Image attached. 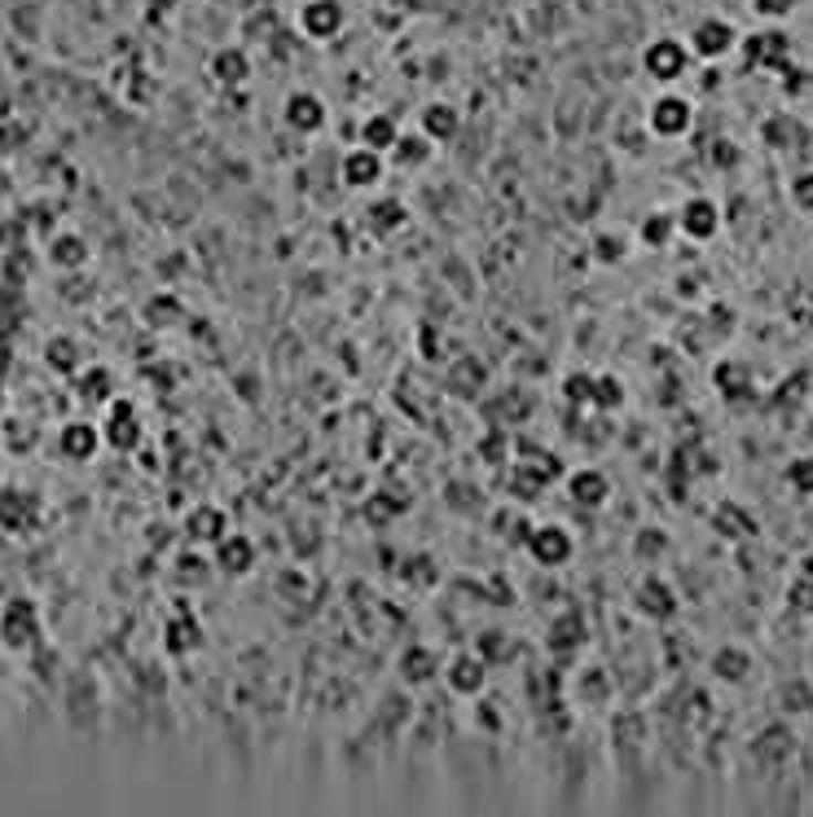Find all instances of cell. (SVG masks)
Returning a JSON list of instances; mask_svg holds the SVG:
<instances>
[{
	"mask_svg": "<svg viewBox=\"0 0 813 817\" xmlns=\"http://www.w3.org/2000/svg\"><path fill=\"white\" fill-rule=\"evenodd\" d=\"M224 532H229V519H224V510L211 505V501L194 505V510L186 514V536H190L194 545H215Z\"/></svg>",
	"mask_w": 813,
	"mask_h": 817,
	"instance_id": "52a82bcc",
	"label": "cell"
},
{
	"mask_svg": "<svg viewBox=\"0 0 813 817\" xmlns=\"http://www.w3.org/2000/svg\"><path fill=\"white\" fill-rule=\"evenodd\" d=\"M102 436H106V444H110V449H119V453L137 449V440H141V422H137V413H133V405H128V400H110V418H106Z\"/></svg>",
	"mask_w": 813,
	"mask_h": 817,
	"instance_id": "5b68a950",
	"label": "cell"
},
{
	"mask_svg": "<svg viewBox=\"0 0 813 817\" xmlns=\"http://www.w3.org/2000/svg\"><path fill=\"white\" fill-rule=\"evenodd\" d=\"M49 264L62 269V273H80L88 264V242L80 233H57L49 242Z\"/></svg>",
	"mask_w": 813,
	"mask_h": 817,
	"instance_id": "5bb4252c",
	"label": "cell"
},
{
	"mask_svg": "<svg viewBox=\"0 0 813 817\" xmlns=\"http://www.w3.org/2000/svg\"><path fill=\"white\" fill-rule=\"evenodd\" d=\"M383 176V150H370V146H357L344 155V180L348 185H379Z\"/></svg>",
	"mask_w": 813,
	"mask_h": 817,
	"instance_id": "4fadbf2b",
	"label": "cell"
},
{
	"mask_svg": "<svg viewBox=\"0 0 813 817\" xmlns=\"http://www.w3.org/2000/svg\"><path fill=\"white\" fill-rule=\"evenodd\" d=\"M599 251H603V260H615V255H620V238H615V233H603V238H599Z\"/></svg>",
	"mask_w": 813,
	"mask_h": 817,
	"instance_id": "f546056e",
	"label": "cell"
},
{
	"mask_svg": "<svg viewBox=\"0 0 813 817\" xmlns=\"http://www.w3.org/2000/svg\"><path fill=\"white\" fill-rule=\"evenodd\" d=\"M712 672H717L721 681H743V677H748V651L721 647V651L712 654Z\"/></svg>",
	"mask_w": 813,
	"mask_h": 817,
	"instance_id": "d4e9b609",
	"label": "cell"
},
{
	"mask_svg": "<svg viewBox=\"0 0 813 817\" xmlns=\"http://www.w3.org/2000/svg\"><path fill=\"white\" fill-rule=\"evenodd\" d=\"M397 124L388 119V115H374V119H366L361 124V146H370V150H392L397 146Z\"/></svg>",
	"mask_w": 813,
	"mask_h": 817,
	"instance_id": "cb8c5ba5",
	"label": "cell"
},
{
	"mask_svg": "<svg viewBox=\"0 0 813 817\" xmlns=\"http://www.w3.org/2000/svg\"><path fill=\"white\" fill-rule=\"evenodd\" d=\"M286 124H291L295 133H317V128H326V102H321L317 93H295V97L286 102Z\"/></svg>",
	"mask_w": 813,
	"mask_h": 817,
	"instance_id": "8fae6325",
	"label": "cell"
},
{
	"mask_svg": "<svg viewBox=\"0 0 813 817\" xmlns=\"http://www.w3.org/2000/svg\"><path fill=\"white\" fill-rule=\"evenodd\" d=\"M102 431L93 427V422H66L62 431H57V453L66 458V462H93L97 458V449H102Z\"/></svg>",
	"mask_w": 813,
	"mask_h": 817,
	"instance_id": "3957f363",
	"label": "cell"
},
{
	"mask_svg": "<svg viewBox=\"0 0 813 817\" xmlns=\"http://www.w3.org/2000/svg\"><path fill=\"white\" fill-rule=\"evenodd\" d=\"M637 607L651 616V620H664V616H673V607H677V594L659 580V576H646L642 585H637Z\"/></svg>",
	"mask_w": 813,
	"mask_h": 817,
	"instance_id": "9a60e30c",
	"label": "cell"
},
{
	"mask_svg": "<svg viewBox=\"0 0 813 817\" xmlns=\"http://www.w3.org/2000/svg\"><path fill=\"white\" fill-rule=\"evenodd\" d=\"M44 365H49L53 374H62V378L80 374V343H75L71 334H53V338L44 343Z\"/></svg>",
	"mask_w": 813,
	"mask_h": 817,
	"instance_id": "2e32d148",
	"label": "cell"
},
{
	"mask_svg": "<svg viewBox=\"0 0 813 817\" xmlns=\"http://www.w3.org/2000/svg\"><path fill=\"white\" fill-rule=\"evenodd\" d=\"M0 642L9 651H31L40 642V607L31 598H13L0 611Z\"/></svg>",
	"mask_w": 813,
	"mask_h": 817,
	"instance_id": "6da1fadb",
	"label": "cell"
},
{
	"mask_svg": "<svg viewBox=\"0 0 813 817\" xmlns=\"http://www.w3.org/2000/svg\"><path fill=\"white\" fill-rule=\"evenodd\" d=\"M199 642H203V629H199L194 616H172V620H168V629H163V647H168V654L199 651Z\"/></svg>",
	"mask_w": 813,
	"mask_h": 817,
	"instance_id": "e0dca14e",
	"label": "cell"
},
{
	"mask_svg": "<svg viewBox=\"0 0 813 817\" xmlns=\"http://www.w3.org/2000/svg\"><path fill=\"white\" fill-rule=\"evenodd\" d=\"M673 229H677V220H668V216H646L637 233H642L646 247H664V242L673 238Z\"/></svg>",
	"mask_w": 813,
	"mask_h": 817,
	"instance_id": "484cf974",
	"label": "cell"
},
{
	"mask_svg": "<svg viewBox=\"0 0 813 817\" xmlns=\"http://www.w3.org/2000/svg\"><path fill=\"white\" fill-rule=\"evenodd\" d=\"M211 71H215L220 84H242V80L251 75V62H246V53H237V49H220L215 62H211Z\"/></svg>",
	"mask_w": 813,
	"mask_h": 817,
	"instance_id": "603a6c76",
	"label": "cell"
},
{
	"mask_svg": "<svg viewBox=\"0 0 813 817\" xmlns=\"http://www.w3.org/2000/svg\"><path fill=\"white\" fill-rule=\"evenodd\" d=\"M563 391H568L572 405H590V400H594V378H590L585 369H572V374L563 378Z\"/></svg>",
	"mask_w": 813,
	"mask_h": 817,
	"instance_id": "83f0119b",
	"label": "cell"
},
{
	"mask_svg": "<svg viewBox=\"0 0 813 817\" xmlns=\"http://www.w3.org/2000/svg\"><path fill=\"white\" fill-rule=\"evenodd\" d=\"M215 567H220L224 576H246V572L255 567V541L242 536V532H224V536L215 541Z\"/></svg>",
	"mask_w": 813,
	"mask_h": 817,
	"instance_id": "277c9868",
	"label": "cell"
},
{
	"mask_svg": "<svg viewBox=\"0 0 813 817\" xmlns=\"http://www.w3.org/2000/svg\"><path fill=\"white\" fill-rule=\"evenodd\" d=\"M339 22H344L339 4H308V9H304V27H308V35H317V40L335 35V31H339Z\"/></svg>",
	"mask_w": 813,
	"mask_h": 817,
	"instance_id": "7402d4cb",
	"label": "cell"
},
{
	"mask_svg": "<svg viewBox=\"0 0 813 817\" xmlns=\"http://www.w3.org/2000/svg\"><path fill=\"white\" fill-rule=\"evenodd\" d=\"M568 496H572L577 505H585V510L603 505V501H608V475H603L599 467H581V471H572V475H568Z\"/></svg>",
	"mask_w": 813,
	"mask_h": 817,
	"instance_id": "7c38bea8",
	"label": "cell"
},
{
	"mask_svg": "<svg viewBox=\"0 0 813 817\" xmlns=\"http://www.w3.org/2000/svg\"><path fill=\"white\" fill-rule=\"evenodd\" d=\"M397 672L405 677L409 685H426L431 677H440V659L431 647H422V642H409L405 651L397 654Z\"/></svg>",
	"mask_w": 813,
	"mask_h": 817,
	"instance_id": "30bf717a",
	"label": "cell"
},
{
	"mask_svg": "<svg viewBox=\"0 0 813 817\" xmlns=\"http://www.w3.org/2000/svg\"><path fill=\"white\" fill-rule=\"evenodd\" d=\"M620 400H624V387H620L615 374L594 378V405H599V409H620Z\"/></svg>",
	"mask_w": 813,
	"mask_h": 817,
	"instance_id": "f1b7e54d",
	"label": "cell"
},
{
	"mask_svg": "<svg viewBox=\"0 0 813 817\" xmlns=\"http://www.w3.org/2000/svg\"><path fill=\"white\" fill-rule=\"evenodd\" d=\"M528 549H532V558L541 567H563L572 558V536L563 527H537L532 541H528Z\"/></svg>",
	"mask_w": 813,
	"mask_h": 817,
	"instance_id": "ba28073f",
	"label": "cell"
},
{
	"mask_svg": "<svg viewBox=\"0 0 813 817\" xmlns=\"http://www.w3.org/2000/svg\"><path fill=\"white\" fill-rule=\"evenodd\" d=\"M677 229L686 233V238H712L717 233V207H712V198H686L682 202V211H677Z\"/></svg>",
	"mask_w": 813,
	"mask_h": 817,
	"instance_id": "9c48e42d",
	"label": "cell"
},
{
	"mask_svg": "<svg viewBox=\"0 0 813 817\" xmlns=\"http://www.w3.org/2000/svg\"><path fill=\"white\" fill-rule=\"evenodd\" d=\"M457 128H462V119H457V111H448V106H431V111L422 115V133H426L431 142H453Z\"/></svg>",
	"mask_w": 813,
	"mask_h": 817,
	"instance_id": "ffe728a7",
	"label": "cell"
},
{
	"mask_svg": "<svg viewBox=\"0 0 813 817\" xmlns=\"http://www.w3.org/2000/svg\"><path fill=\"white\" fill-rule=\"evenodd\" d=\"M397 155H392V164L397 167H418V164H426L431 159V150H426V142H413V137H397V146H392Z\"/></svg>",
	"mask_w": 813,
	"mask_h": 817,
	"instance_id": "4316f807",
	"label": "cell"
},
{
	"mask_svg": "<svg viewBox=\"0 0 813 817\" xmlns=\"http://www.w3.org/2000/svg\"><path fill=\"white\" fill-rule=\"evenodd\" d=\"M730 44H735V31H730L726 22H704V27L695 31V53H699V57H721Z\"/></svg>",
	"mask_w": 813,
	"mask_h": 817,
	"instance_id": "d6986e66",
	"label": "cell"
},
{
	"mask_svg": "<svg viewBox=\"0 0 813 817\" xmlns=\"http://www.w3.org/2000/svg\"><path fill=\"white\" fill-rule=\"evenodd\" d=\"M642 71H646L651 80L668 84V80H677V75L686 71V49L673 44V40H659V44H651V49L642 53Z\"/></svg>",
	"mask_w": 813,
	"mask_h": 817,
	"instance_id": "8992f818",
	"label": "cell"
},
{
	"mask_svg": "<svg viewBox=\"0 0 813 817\" xmlns=\"http://www.w3.org/2000/svg\"><path fill=\"white\" fill-rule=\"evenodd\" d=\"M448 685L457 690V694H479V685H484V663L479 659H453V668H448Z\"/></svg>",
	"mask_w": 813,
	"mask_h": 817,
	"instance_id": "44dd1931",
	"label": "cell"
},
{
	"mask_svg": "<svg viewBox=\"0 0 813 817\" xmlns=\"http://www.w3.org/2000/svg\"><path fill=\"white\" fill-rule=\"evenodd\" d=\"M646 124H651V133L655 137H686L690 133V124H695V115H690V102L686 97H659L655 106H651V115H646Z\"/></svg>",
	"mask_w": 813,
	"mask_h": 817,
	"instance_id": "7a4b0ae2",
	"label": "cell"
},
{
	"mask_svg": "<svg viewBox=\"0 0 813 817\" xmlns=\"http://www.w3.org/2000/svg\"><path fill=\"white\" fill-rule=\"evenodd\" d=\"M75 391H80L84 400L102 405V400H110V396H115V374H110L106 365H88V369H80V374H75Z\"/></svg>",
	"mask_w": 813,
	"mask_h": 817,
	"instance_id": "ac0fdd59",
	"label": "cell"
}]
</instances>
